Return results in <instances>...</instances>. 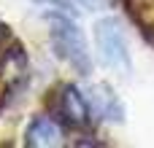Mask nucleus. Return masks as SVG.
Listing matches in <instances>:
<instances>
[{
	"label": "nucleus",
	"instance_id": "0eeeda50",
	"mask_svg": "<svg viewBox=\"0 0 154 148\" xmlns=\"http://www.w3.org/2000/svg\"><path fill=\"white\" fill-rule=\"evenodd\" d=\"M84 8H92V5H97V3H103V0H79Z\"/></svg>",
	"mask_w": 154,
	"mask_h": 148
},
{
	"label": "nucleus",
	"instance_id": "f03ea898",
	"mask_svg": "<svg viewBox=\"0 0 154 148\" xmlns=\"http://www.w3.org/2000/svg\"><path fill=\"white\" fill-rule=\"evenodd\" d=\"M95 43H97V54H100L103 65H108L111 70H119V73L133 70L125 32H122V27L114 16H106L95 24Z\"/></svg>",
	"mask_w": 154,
	"mask_h": 148
},
{
	"label": "nucleus",
	"instance_id": "39448f33",
	"mask_svg": "<svg viewBox=\"0 0 154 148\" xmlns=\"http://www.w3.org/2000/svg\"><path fill=\"white\" fill-rule=\"evenodd\" d=\"M92 94H95V105H97V111H100V113H106L108 119H122V116H119V102H116L114 92H111L106 84L95 86V89H92Z\"/></svg>",
	"mask_w": 154,
	"mask_h": 148
},
{
	"label": "nucleus",
	"instance_id": "20e7f679",
	"mask_svg": "<svg viewBox=\"0 0 154 148\" xmlns=\"http://www.w3.org/2000/svg\"><path fill=\"white\" fill-rule=\"evenodd\" d=\"M62 129L54 119L49 116H38L32 119V124L27 127V146H35V148H54V146H62Z\"/></svg>",
	"mask_w": 154,
	"mask_h": 148
},
{
	"label": "nucleus",
	"instance_id": "423d86ee",
	"mask_svg": "<svg viewBox=\"0 0 154 148\" xmlns=\"http://www.w3.org/2000/svg\"><path fill=\"white\" fill-rule=\"evenodd\" d=\"M8 38H11V32H8V27H5V24L0 22V43H5Z\"/></svg>",
	"mask_w": 154,
	"mask_h": 148
},
{
	"label": "nucleus",
	"instance_id": "6e6552de",
	"mask_svg": "<svg viewBox=\"0 0 154 148\" xmlns=\"http://www.w3.org/2000/svg\"><path fill=\"white\" fill-rule=\"evenodd\" d=\"M49 3H54V0H49ZM57 3H62V0H57Z\"/></svg>",
	"mask_w": 154,
	"mask_h": 148
},
{
	"label": "nucleus",
	"instance_id": "f257e3e1",
	"mask_svg": "<svg viewBox=\"0 0 154 148\" xmlns=\"http://www.w3.org/2000/svg\"><path fill=\"white\" fill-rule=\"evenodd\" d=\"M49 22H51V46H54V54L60 59H65L70 67H76V73L89 75L92 73V57H89L84 32L79 30V24H73L62 13H51Z\"/></svg>",
	"mask_w": 154,
	"mask_h": 148
},
{
	"label": "nucleus",
	"instance_id": "7ed1b4c3",
	"mask_svg": "<svg viewBox=\"0 0 154 148\" xmlns=\"http://www.w3.org/2000/svg\"><path fill=\"white\" fill-rule=\"evenodd\" d=\"M60 113L76 127H87L92 121L89 119V102L84 100V94L73 84L62 86V92H60Z\"/></svg>",
	"mask_w": 154,
	"mask_h": 148
}]
</instances>
